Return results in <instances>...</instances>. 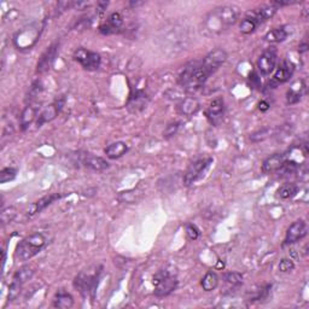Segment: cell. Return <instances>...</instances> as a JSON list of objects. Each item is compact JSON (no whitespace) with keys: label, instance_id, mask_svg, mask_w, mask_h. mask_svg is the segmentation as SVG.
<instances>
[{"label":"cell","instance_id":"obj_17","mask_svg":"<svg viewBox=\"0 0 309 309\" xmlns=\"http://www.w3.org/2000/svg\"><path fill=\"white\" fill-rule=\"evenodd\" d=\"M81 163L86 168L92 169L94 172H103L109 168V163H108L106 160L102 158L99 156H94L92 154H84V156H81Z\"/></svg>","mask_w":309,"mask_h":309},{"label":"cell","instance_id":"obj_6","mask_svg":"<svg viewBox=\"0 0 309 309\" xmlns=\"http://www.w3.org/2000/svg\"><path fill=\"white\" fill-rule=\"evenodd\" d=\"M212 163V157H202V158H198L194 162H192L190 167L186 170L185 176H184V185L190 186L194 185V182H198L200 179H202L204 174L206 173L210 164Z\"/></svg>","mask_w":309,"mask_h":309},{"label":"cell","instance_id":"obj_23","mask_svg":"<svg viewBox=\"0 0 309 309\" xmlns=\"http://www.w3.org/2000/svg\"><path fill=\"white\" fill-rule=\"evenodd\" d=\"M128 148H128V145L124 142H116L108 145L106 150H104V152H106V157H109V158L116 160L124 156V154L128 152Z\"/></svg>","mask_w":309,"mask_h":309},{"label":"cell","instance_id":"obj_29","mask_svg":"<svg viewBox=\"0 0 309 309\" xmlns=\"http://www.w3.org/2000/svg\"><path fill=\"white\" fill-rule=\"evenodd\" d=\"M298 186L296 184H284V185L280 186L276 191V196L282 200H288V198H292L294 196H296L298 194Z\"/></svg>","mask_w":309,"mask_h":309},{"label":"cell","instance_id":"obj_26","mask_svg":"<svg viewBox=\"0 0 309 309\" xmlns=\"http://www.w3.org/2000/svg\"><path fill=\"white\" fill-rule=\"evenodd\" d=\"M276 130H278V128L276 127H264L262 128L260 130H256V132H254L252 134H250L249 139L252 142H264L266 139L270 138V136H276Z\"/></svg>","mask_w":309,"mask_h":309},{"label":"cell","instance_id":"obj_10","mask_svg":"<svg viewBox=\"0 0 309 309\" xmlns=\"http://www.w3.org/2000/svg\"><path fill=\"white\" fill-rule=\"evenodd\" d=\"M58 48H60V44L54 42L52 45H50L48 50L42 54V57L38 60L36 66V72L39 74H44V72H48L50 69L54 66V60H56L57 54H58Z\"/></svg>","mask_w":309,"mask_h":309},{"label":"cell","instance_id":"obj_40","mask_svg":"<svg viewBox=\"0 0 309 309\" xmlns=\"http://www.w3.org/2000/svg\"><path fill=\"white\" fill-rule=\"evenodd\" d=\"M294 268H295V264H294V261L291 260V258H282L280 264H279V270L282 273L291 272Z\"/></svg>","mask_w":309,"mask_h":309},{"label":"cell","instance_id":"obj_14","mask_svg":"<svg viewBox=\"0 0 309 309\" xmlns=\"http://www.w3.org/2000/svg\"><path fill=\"white\" fill-rule=\"evenodd\" d=\"M288 160V154L282 152V154H274L272 156H270L266 158L262 163V173L264 174H272L278 172L279 169L282 167L285 161Z\"/></svg>","mask_w":309,"mask_h":309},{"label":"cell","instance_id":"obj_19","mask_svg":"<svg viewBox=\"0 0 309 309\" xmlns=\"http://www.w3.org/2000/svg\"><path fill=\"white\" fill-rule=\"evenodd\" d=\"M276 11H278V8H276L274 5L270 4L266 5V6H261L258 8H255V10L252 11V12L249 14V16L252 17L256 21L258 26L261 24V23L266 22L267 20L272 18V17L276 14Z\"/></svg>","mask_w":309,"mask_h":309},{"label":"cell","instance_id":"obj_38","mask_svg":"<svg viewBox=\"0 0 309 309\" xmlns=\"http://www.w3.org/2000/svg\"><path fill=\"white\" fill-rule=\"evenodd\" d=\"M185 231L188 237L190 238L191 240H197L200 236V228H198L196 225H194V224H188V225L185 226Z\"/></svg>","mask_w":309,"mask_h":309},{"label":"cell","instance_id":"obj_25","mask_svg":"<svg viewBox=\"0 0 309 309\" xmlns=\"http://www.w3.org/2000/svg\"><path fill=\"white\" fill-rule=\"evenodd\" d=\"M288 36V32L285 29V27H279L276 29H272L264 36V39L266 40L267 42L270 44H278L282 42L284 40H286V38Z\"/></svg>","mask_w":309,"mask_h":309},{"label":"cell","instance_id":"obj_24","mask_svg":"<svg viewBox=\"0 0 309 309\" xmlns=\"http://www.w3.org/2000/svg\"><path fill=\"white\" fill-rule=\"evenodd\" d=\"M74 306V297L66 291H60L54 298V307L58 309H69Z\"/></svg>","mask_w":309,"mask_h":309},{"label":"cell","instance_id":"obj_7","mask_svg":"<svg viewBox=\"0 0 309 309\" xmlns=\"http://www.w3.org/2000/svg\"><path fill=\"white\" fill-rule=\"evenodd\" d=\"M74 60L82 66L84 69L88 72L98 70L100 66L102 58L97 52L88 51L86 48H78L74 54Z\"/></svg>","mask_w":309,"mask_h":309},{"label":"cell","instance_id":"obj_41","mask_svg":"<svg viewBox=\"0 0 309 309\" xmlns=\"http://www.w3.org/2000/svg\"><path fill=\"white\" fill-rule=\"evenodd\" d=\"M90 5H91V2H72V8H76V10H84Z\"/></svg>","mask_w":309,"mask_h":309},{"label":"cell","instance_id":"obj_9","mask_svg":"<svg viewBox=\"0 0 309 309\" xmlns=\"http://www.w3.org/2000/svg\"><path fill=\"white\" fill-rule=\"evenodd\" d=\"M64 104H66V97H64V96H60V97H58L54 103L50 104L48 106H46L45 109L40 112L39 118L36 120V126L42 127L44 124L54 121V120L58 116V114L62 112Z\"/></svg>","mask_w":309,"mask_h":309},{"label":"cell","instance_id":"obj_28","mask_svg":"<svg viewBox=\"0 0 309 309\" xmlns=\"http://www.w3.org/2000/svg\"><path fill=\"white\" fill-rule=\"evenodd\" d=\"M146 96L142 91H138L136 93V96H132L130 98V102H128V108H133L134 112H138V110L144 109L146 106Z\"/></svg>","mask_w":309,"mask_h":309},{"label":"cell","instance_id":"obj_39","mask_svg":"<svg viewBox=\"0 0 309 309\" xmlns=\"http://www.w3.org/2000/svg\"><path fill=\"white\" fill-rule=\"evenodd\" d=\"M180 127V122H172V124H169L167 127H166L164 130V138H172V136H174L178 133V130H179Z\"/></svg>","mask_w":309,"mask_h":309},{"label":"cell","instance_id":"obj_36","mask_svg":"<svg viewBox=\"0 0 309 309\" xmlns=\"http://www.w3.org/2000/svg\"><path fill=\"white\" fill-rule=\"evenodd\" d=\"M22 288H23V284H21V282H18L16 280L11 282L10 286H8V301L12 302L14 301V300L18 298L22 292Z\"/></svg>","mask_w":309,"mask_h":309},{"label":"cell","instance_id":"obj_21","mask_svg":"<svg viewBox=\"0 0 309 309\" xmlns=\"http://www.w3.org/2000/svg\"><path fill=\"white\" fill-rule=\"evenodd\" d=\"M306 90V84L303 80H297L291 84L286 93V102L288 104H296L301 100L303 97V93Z\"/></svg>","mask_w":309,"mask_h":309},{"label":"cell","instance_id":"obj_13","mask_svg":"<svg viewBox=\"0 0 309 309\" xmlns=\"http://www.w3.org/2000/svg\"><path fill=\"white\" fill-rule=\"evenodd\" d=\"M60 197H62V194H46V196H44L40 198V200H38L36 202H34L33 204H30L27 210V216L28 218H33L36 216V215L40 214L42 210H45L48 206H51V204H54L56 200H60Z\"/></svg>","mask_w":309,"mask_h":309},{"label":"cell","instance_id":"obj_45","mask_svg":"<svg viewBox=\"0 0 309 309\" xmlns=\"http://www.w3.org/2000/svg\"><path fill=\"white\" fill-rule=\"evenodd\" d=\"M308 44L307 42H302L301 45L298 46V51H300V54H303V52H307L308 51Z\"/></svg>","mask_w":309,"mask_h":309},{"label":"cell","instance_id":"obj_34","mask_svg":"<svg viewBox=\"0 0 309 309\" xmlns=\"http://www.w3.org/2000/svg\"><path fill=\"white\" fill-rule=\"evenodd\" d=\"M224 280L231 288H239L243 284V276L237 272H230L224 276Z\"/></svg>","mask_w":309,"mask_h":309},{"label":"cell","instance_id":"obj_3","mask_svg":"<svg viewBox=\"0 0 309 309\" xmlns=\"http://www.w3.org/2000/svg\"><path fill=\"white\" fill-rule=\"evenodd\" d=\"M46 244H48V239L42 233H34V234L22 239L17 244L14 256L17 260L26 262L36 256L46 246Z\"/></svg>","mask_w":309,"mask_h":309},{"label":"cell","instance_id":"obj_18","mask_svg":"<svg viewBox=\"0 0 309 309\" xmlns=\"http://www.w3.org/2000/svg\"><path fill=\"white\" fill-rule=\"evenodd\" d=\"M40 106H38L36 104H28L27 106L23 109L21 114V118H20V124H21V130H26L27 128L33 124L36 120L39 118L40 115Z\"/></svg>","mask_w":309,"mask_h":309},{"label":"cell","instance_id":"obj_30","mask_svg":"<svg viewBox=\"0 0 309 309\" xmlns=\"http://www.w3.org/2000/svg\"><path fill=\"white\" fill-rule=\"evenodd\" d=\"M142 196V191L136 190V188H133V190H128V191L120 192L118 200H121L122 203L136 204V202H138L139 200H140Z\"/></svg>","mask_w":309,"mask_h":309},{"label":"cell","instance_id":"obj_44","mask_svg":"<svg viewBox=\"0 0 309 309\" xmlns=\"http://www.w3.org/2000/svg\"><path fill=\"white\" fill-rule=\"evenodd\" d=\"M250 81H252V84H256L258 86H260V78H258V75L256 74V72H252V74L250 75Z\"/></svg>","mask_w":309,"mask_h":309},{"label":"cell","instance_id":"obj_31","mask_svg":"<svg viewBox=\"0 0 309 309\" xmlns=\"http://www.w3.org/2000/svg\"><path fill=\"white\" fill-rule=\"evenodd\" d=\"M34 276V270L32 267L29 266H23L20 268L18 270H17L16 273H14L12 280H16L18 282H21V284L24 285L26 282L30 280L32 278H33Z\"/></svg>","mask_w":309,"mask_h":309},{"label":"cell","instance_id":"obj_15","mask_svg":"<svg viewBox=\"0 0 309 309\" xmlns=\"http://www.w3.org/2000/svg\"><path fill=\"white\" fill-rule=\"evenodd\" d=\"M122 26H124V17H122V14L118 12H114L108 17L106 23L100 26L99 32L104 34V36H110V34L118 33L121 30Z\"/></svg>","mask_w":309,"mask_h":309},{"label":"cell","instance_id":"obj_33","mask_svg":"<svg viewBox=\"0 0 309 309\" xmlns=\"http://www.w3.org/2000/svg\"><path fill=\"white\" fill-rule=\"evenodd\" d=\"M258 27V24L256 23V21L254 18L248 14L246 18L242 20L240 24H239V29L243 34H252L256 30V28Z\"/></svg>","mask_w":309,"mask_h":309},{"label":"cell","instance_id":"obj_20","mask_svg":"<svg viewBox=\"0 0 309 309\" xmlns=\"http://www.w3.org/2000/svg\"><path fill=\"white\" fill-rule=\"evenodd\" d=\"M294 70H295V66H294L292 63L284 62L274 72L273 82L276 84V86L279 84L288 82L294 75Z\"/></svg>","mask_w":309,"mask_h":309},{"label":"cell","instance_id":"obj_42","mask_svg":"<svg viewBox=\"0 0 309 309\" xmlns=\"http://www.w3.org/2000/svg\"><path fill=\"white\" fill-rule=\"evenodd\" d=\"M270 106L267 100H261L260 103H258V110H260V112H268V110H270Z\"/></svg>","mask_w":309,"mask_h":309},{"label":"cell","instance_id":"obj_11","mask_svg":"<svg viewBox=\"0 0 309 309\" xmlns=\"http://www.w3.org/2000/svg\"><path fill=\"white\" fill-rule=\"evenodd\" d=\"M276 64V48H270L258 57V68L262 75L272 74Z\"/></svg>","mask_w":309,"mask_h":309},{"label":"cell","instance_id":"obj_27","mask_svg":"<svg viewBox=\"0 0 309 309\" xmlns=\"http://www.w3.org/2000/svg\"><path fill=\"white\" fill-rule=\"evenodd\" d=\"M200 285H202L203 290L206 291V292H210V291L215 290L218 285V274L212 272V270H209V272L204 276L202 282H200Z\"/></svg>","mask_w":309,"mask_h":309},{"label":"cell","instance_id":"obj_4","mask_svg":"<svg viewBox=\"0 0 309 309\" xmlns=\"http://www.w3.org/2000/svg\"><path fill=\"white\" fill-rule=\"evenodd\" d=\"M102 270H103V267L98 266L93 268V270H82V272L78 274L76 278H75L74 280V286L75 288H78V290L80 291L81 295L82 296L91 295L92 297L94 296Z\"/></svg>","mask_w":309,"mask_h":309},{"label":"cell","instance_id":"obj_1","mask_svg":"<svg viewBox=\"0 0 309 309\" xmlns=\"http://www.w3.org/2000/svg\"><path fill=\"white\" fill-rule=\"evenodd\" d=\"M227 52L222 48H216L209 52L202 60L192 62L184 68L179 76V84L188 91H196L200 88L208 78L218 70L227 60Z\"/></svg>","mask_w":309,"mask_h":309},{"label":"cell","instance_id":"obj_5","mask_svg":"<svg viewBox=\"0 0 309 309\" xmlns=\"http://www.w3.org/2000/svg\"><path fill=\"white\" fill-rule=\"evenodd\" d=\"M178 278L168 270H158L154 276L152 284L154 285V296L166 297L169 296L172 292L176 290L178 288Z\"/></svg>","mask_w":309,"mask_h":309},{"label":"cell","instance_id":"obj_22","mask_svg":"<svg viewBox=\"0 0 309 309\" xmlns=\"http://www.w3.org/2000/svg\"><path fill=\"white\" fill-rule=\"evenodd\" d=\"M200 109V104L198 99L194 97L184 98L179 104V112L184 116H194Z\"/></svg>","mask_w":309,"mask_h":309},{"label":"cell","instance_id":"obj_16","mask_svg":"<svg viewBox=\"0 0 309 309\" xmlns=\"http://www.w3.org/2000/svg\"><path fill=\"white\" fill-rule=\"evenodd\" d=\"M224 112H225V102L222 98H215L214 100L210 102L209 106L206 108V118L212 122V124H218L222 118Z\"/></svg>","mask_w":309,"mask_h":309},{"label":"cell","instance_id":"obj_37","mask_svg":"<svg viewBox=\"0 0 309 309\" xmlns=\"http://www.w3.org/2000/svg\"><path fill=\"white\" fill-rule=\"evenodd\" d=\"M17 176V169L12 167H8L2 169L0 172V184H6L8 182H12V180Z\"/></svg>","mask_w":309,"mask_h":309},{"label":"cell","instance_id":"obj_12","mask_svg":"<svg viewBox=\"0 0 309 309\" xmlns=\"http://www.w3.org/2000/svg\"><path fill=\"white\" fill-rule=\"evenodd\" d=\"M308 228L307 224L303 220H297L288 228L286 234H285V246H291V244H295L298 240H301L307 236Z\"/></svg>","mask_w":309,"mask_h":309},{"label":"cell","instance_id":"obj_32","mask_svg":"<svg viewBox=\"0 0 309 309\" xmlns=\"http://www.w3.org/2000/svg\"><path fill=\"white\" fill-rule=\"evenodd\" d=\"M17 216V209L14 206H6L2 208L0 212V220H2V225L5 226L8 224H11Z\"/></svg>","mask_w":309,"mask_h":309},{"label":"cell","instance_id":"obj_8","mask_svg":"<svg viewBox=\"0 0 309 309\" xmlns=\"http://www.w3.org/2000/svg\"><path fill=\"white\" fill-rule=\"evenodd\" d=\"M39 34L38 33V27H30L24 28L23 30L18 32L14 36V42L16 45V48L18 50H26V48H32L36 42L39 39Z\"/></svg>","mask_w":309,"mask_h":309},{"label":"cell","instance_id":"obj_43","mask_svg":"<svg viewBox=\"0 0 309 309\" xmlns=\"http://www.w3.org/2000/svg\"><path fill=\"white\" fill-rule=\"evenodd\" d=\"M108 5H109V2H97V12L103 14L104 10H106Z\"/></svg>","mask_w":309,"mask_h":309},{"label":"cell","instance_id":"obj_2","mask_svg":"<svg viewBox=\"0 0 309 309\" xmlns=\"http://www.w3.org/2000/svg\"><path fill=\"white\" fill-rule=\"evenodd\" d=\"M238 17L239 8L234 5H222L212 8L203 20V33L208 36H220L236 24Z\"/></svg>","mask_w":309,"mask_h":309},{"label":"cell","instance_id":"obj_35","mask_svg":"<svg viewBox=\"0 0 309 309\" xmlns=\"http://www.w3.org/2000/svg\"><path fill=\"white\" fill-rule=\"evenodd\" d=\"M42 84L40 81H36L33 84H32V87L29 88L28 91V94H27V98H26V100H27V103L29 102V104L33 103L36 99L39 97L40 93H42Z\"/></svg>","mask_w":309,"mask_h":309},{"label":"cell","instance_id":"obj_46","mask_svg":"<svg viewBox=\"0 0 309 309\" xmlns=\"http://www.w3.org/2000/svg\"><path fill=\"white\" fill-rule=\"evenodd\" d=\"M142 4H144V2H130V6H133V8L140 6V5H142Z\"/></svg>","mask_w":309,"mask_h":309}]
</instances>
